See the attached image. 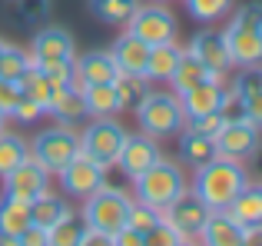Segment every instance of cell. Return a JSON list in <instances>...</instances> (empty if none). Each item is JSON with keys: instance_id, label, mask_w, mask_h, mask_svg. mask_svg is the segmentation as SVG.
<instances>
[{"instance_id": "obj_1", "label": "cell", "mask_w": 262, "mask_h": 246, "mask_svg": "<svg viewBox=\"0 0 262 246\" xmlns=\"http://www.w3.org/2000/svg\"><path fill=\"white\" fill-rule=\"evenodd\" d=\"M249 183L243 160H226V156H212L203 167H196L192 176V196L203 200L209 210H226L229 200Z\"/></svg>"}, {"instance_id": "obj_3", "label": "cell", "mask_w": 262, "mask_h": 246, "mask_svg": "<svg viewBox=\"0 0 262 246\" xmlns=\"http://www.w3.org/2000/svg\"><path fill=\"white\" fill-rule=\"evenodd\" d=\"M133 113H136V120H140L143 133H149L153 140L173 136L186 127L183 104H179L176 93H166V90H149Z\"/></svg>"}, {"instance_id": "obj_45", "label": "cell", "mask_w": 262, "mask_h": 246, "mask_svg": "<svg viewBox=\"0 0 262 246\" xmlns=\"http://www.w3.org/2000/svg\"><path fill=\"white\" fill-rule=\"evenodd\" d=\"M20 246H47V230L27 227L24 233H20Z\"/></svg>"}, {"instance_id": "obj_2", "label": "cell", "mask_w": 262, "mask_h": 246, "mask_svg": "<svg viewBox=\"0 0 262 246\" xmlns=\"http://www.w3.org/2000/svg\"><path fill=\"white\" fill-rule=\"evenodd\" d=\"M229 57L236 67L262 64V4H246L232 13L229 27L223 30Z\"/></svg>"}, {"instance_id": "obj_37", "label": "cell", "mask_w": 262, "mask_h": 246, "mask_svg": "<svg viewBox=\"0 0 262 246\" xmlns=\"http://www.w3.org/2000/svg\"><path fill=\"white\" fill-rule=\"evenodd\" d=\"M160 210H153V207H146V203H140V200H133L129 203V213H126V227H133V230H140V233H146L153 223H160Z\"/></svg>"}, {"instance_id": "obj_44", "label": "cell", "mask_w": 262, "mask_h": 246, "mask_svg": "<svg viewBox=\"0 0 262 246\" xmlns=\"http://www.w3.org/2000/svg\"><path fill=\"white\" fill-rule=\"evenodd\" d=\"M113 246H143V233L133 227H120L113 233Z\"/></svg>"}, {"instance_id": "obj_25", "label": "cell", "mask_w": 262, "mask_h": 246, "mask_svg": "<svg viewBox=\"0 0 262 246\" xmlns=\"http://www.w3.org/2000/svg\"><path fill=\"white\" fill-rule=\"evenodd\" d=\"M17 87L27 93V97H33L40 107H43V113H50V104H53V97H57V90L60 87L57 84H50V80L43 77V73L33 67V60L27 64V70L20 73V80H17Z\"/></svg>"}, {"instance_id": "obj_5", "label": "cell", "mask_w": 262, "mask_h": 246, "mask_svg": "<svg viewBox=\"0 0 262 246\" xmlns=\"http://www.w3.org/2000/svg\"><path fill=\"white\" fill-rule=\"evenodd\" d=\"M129 203H133V196H126L123 190L103 183L100 190H93V193L83 200V227L113 236L120 227H126Z\"/></svg>"}, {"instance_id": "obj_49", "label": "cell", "mask_w": 262, "mask_h": 246, "mask_svg": "<svg viewBox=\"0 0 262 246\" xmlns=\"http://www.w3.org/2000/svg\"><path fill=\"white\" fill-rule=\"evenodd\" d=\"M4 120H7V117H4V113H0V130H4Z\"/></svg>"}, {"instance_id": "obj_18", "label": "cell", "mask_w": 262, "mask_h": 246, "mask_svg": "<svg viewBox=\"0 0 262 246\" xmlns=\"http://www.w3.org/2000/svg\"><path fill=\"white\" fill-rule=\"evenodd\" d=\"M196 240H203L209 246H243V223L232 220L229 210H209Z\"/></svg>"}, {"instance_id": "obj_38", "label": "cell", "mask_w": 262, "mask_h": 246, "mask_svg": "<svg viewBox=\"0 0 262 246\" xmlns=\"http://www.w3.org/2000/svg\"><path fill=\"white\" fill-rule=\"evenodd\" d=\"M232 90H236L239 97H249V93L262 90V70H259V64L256 67H243V73L232 80Z\"/></svg>"}, {"instance_id": "obj_12", "label": "cell", "mask_w": 262, "mask_h": 246, "mask_svg": "<svg viewBox=\"0 0 262 246\" xmlns=\"http://www.w3.org/2000/svg\"><path fill=\"white\" fill-rule=\"evenodd\" d=\"M206 216H209V207H206L203 200H196V196H176L169 207H163V220L169 223L173 230L186 236V240H196L199 230H203Z\"/></svg>"}, {"instance_id": "obj_23", "label": "cell", "mask_w": 262, "mask_h": 246, "mask_svg": "<svg viewBox=\"0 0 262 246\" xmlns=\"http://www.w3.org/2000/svg\"><path fill=\"white\" fill-rule=\"evenodd\" d=\"M50 113H53V117H57L60 123H77V120H83V117H86L83 90H80L77 84L60 87L57 97H53V104H50Z\"/></svg>"}, {"instance_id": "obj_36", "label": "cell", "mask_w": 262, "mask_h": 246, "mask_svg": "<svg viewBox=\"0 0 262 246\" xmlns=\"http://www.w3.org/2000/svg\"><path fill=\"white\" fill-rule=\"evenodd\" d=\"M73 60H77V57H73ZM73 60H33V67H37L50 84L70 87L73 84Z\"/></svg>"}, {"instance_id": "obj_29", "label": "cell", "mask_w": 262, "mask_h": 246, "mask_svg": "<svg viewBox=\"0 0 262 246\" xmlns=\"http://www.w3.org/2000/svg\"><path fill=\"white\" fill-rule=\"evenodd\" d=\"M206 77H209V70H206V67L199 64V60L192 57L189 50H183V53H179V64H176L173 77H169V84H173V90H176V93H183V90L196 87L199 80H206Z\"/></svg>"}, {"instance_id": "obj_19", "label": "cell", "mask_w": 262, "mask_h": 246, "mask_svg": "<svg viewBox=\"0 0 262 246\" xmlns=\"http://www.w3.org/2000/svg\"><path fill=\"white\" fill-rule=\"evenodd\" d=\"M110 53H113L116 70H120V73H143V70H146V57H149V44H143L140 37H133V33L126 30L113 44Z\"/></svg>"}, {"instance_id": "obj_26", "label": "cell", "mask_w": 262, "mask_h": 246, "mask_svg": "<svg viewBox=\"0 0 262 246\" xmlns=\"http://www.w3.org/2000/svg\"><path fill=\"white\" fill-rule=\"evenodd\" d=\"M27 227H30V203L4 196V200H0V233H7L20 246V233H24Z\"/></svg>"}, {"instance_id": "obj_30", "label": "cell", "mask_w": 262, "mask_h": 246, "mask_svg": "<svg viewBox=\"0 0 262 246\" xmlns=\"http://www.w3.org/2000/svg\"><path fill=\"white\" fill-rule=\"evenodd\" d=\"M27 156H30V143L17 133L0 130V176H7L13 167H20Z\"/></svg>"}, {"instance_id": "obj_9", "label": "cell", "mask_w": 262, "mask_h": 246, "mask_svg": "<svg viewBox=\"0 0 262 246\" xmlns=\"http://www.w3.org/2000/svg\"><path fill=\"white\" fill-rule=\"evenodd\" d=\"M212 143H216V156L249 160L259 147V127H252L249 120H223V127L216 130Z\"/></svg>"}, {"instance_id": "obj_46", "label": "cell", "mask_w": 262, "mask_h": 246, "mask_svg": "<svg viewBox=\"0 0 262 246\" xmlns=\"http://www.w3.org/2000/svg\"><path fill=\"white\" fill-rule=\"evenodd\" d=\"M243 243H246V246H262V223L243 227Z\"/></svg>"}, {"instance_id": "obj_8", "label": "cell", "mask_w": 262, "mask_h": 246, "mask_svg": "<svg viewBox=\"0 0 262 246\" xmlns=\"http://www.w3.org/2000/svg\"><path fill=\"white\" fill-rule=\"evenodd\" d=\"M126 30L133 37H140L143 44H166V40H176V20L173 13L166 10L163 4H140L126 20Z\"/></svg>"}, {"instance_id": "obj_14", "label": "cell", "mask_w": 262, "mask_h": 246, "mask_svg": "<svg viewBox=\"0 0 262 246\" xmlns=\"http://www.w3.org/2000/svg\"><path fill=\"white\" fill-rule=\"evenodd\" d=\"M223 80H226V77H216V73H209V77L199 80L196 87H189V90L176 93L179 104H183L186 120L203 117V113H216V110H219V100H223V90H226Z\"/></svg>"}, {"instance_id": "obj_43", "label": "cell", "mask_w": 262, "mask_h": 246, "mask_svg": "<svg viewBox=\"0 0 262 246\" xmlns=\"http://www.w3.org/2000/svg\"><path fill=\"white\" fill-rule=\"evenodd\" d=\"M186 127L199 130V133H206V136H216V130L223 127V117H219V113H203V117L186 120Z\"/></svg>"}, {"instance_id": "obj_24", "label": "cell", "mask_w": 262, "mask_h": 246, "mask_svg": "<svg viewBox=\"0 0 262 246\" xmlns=\"http://www.w3.org/2000/svg\"><path fill=\"white\" fill-rule=\"evenodd\" d=\"M80 90H83V100H86V117L100 120V117H116L120 113V100H116L113 84H90V87H80Z\"/></svg>"}, {"instance_id": "obj_20", "label": "cell", "mask_w": 262, "mask_h": 246, "mask_svg": "<svg viewBox=\"0 0 262 246\" xmlns=\"http://www.w3.org/2000/svg\"><path fill=\"white\" fill-rule=\"evenodd\" d=\"M179 53H183V47L176 44V40H166V44H153L149 47V57H146V70H143V77L153 84V80H166L173 77L176 64H179Z\"/></svg>"}, {"instance_id": "obj_22", "label": "cell", "mask_w": 262, "mask_h": 246, "mask_svg": "<svg viewBox=\"0 0 262 246\" xmlns=\"http://www.w3.org/2000/svg\"><path fill=\"white\" fill-rule=\"evenodd\" d=\"M179 153H183V160L189 163V167H203L206 160L216 156V143H212V136L199 133V130L183 127L179 130Z\"/></svg>"}, {"instance_id": "obj_4", "label": "cell", "mask_w": 262, "mask_h": 246, "mask_svg": "<svg viewBox=\"0 0 262 246\" xmlns=\"http://www.w3.org/2000/svg\"><path fill=\"white\" fill-rule=\"evenodd\" d=\"M133 187H136V200L146 203V207H153V210H160V213H163V207H169V203L176 200V196L186 193L183 170H179L176 163L163 160V156L149 170H143V173L136 176Z\"/></svg>"}, {"instance_id": "obj_34", "label": "cell", "mask_w": 262, "mask_h": 246, "mask_svg": "<svg viewBox=\"0 0 262 246\" xmlns=\"http://www.w3.org/2000/svg\"><path fill=\"white\" fill-rule=\"evenodd\" d=\"M186 10L203 24H212L232 10V0H186Z\"/></svg>"}, {"instance_id": "obj_6", "label": "cell", "mask_w": 262, "mask_h": 246, "mask_svg": "<svg viewBox=\"0 0 262 246\" xmlns=\"http://www.w3.org/2000/svg\"><path fill=\"white\" fill-rule=\"evenodd\" d=\"M123 140H126L123 123H116V117H100L80 133V153L90 156L93 163H100L103 170H113L116 160H120Z\"/></svg>"}, {"instance_id": "obj_39", "label": "cell", "mask_w": 262, "mask_h": 246, "mask_svg": "<svg viewBox=\"0 0 262 246\" xmlns=\"http://www.w3.org/2000/svg\"><path fill=\"white\" fill-rule=\"evenodd\" d=\"M10 117H17L20 123H33V120L43 117V107H40L33 97H27V93L20 90V97H17V104H13V113H10Z\"/></svg>"}, {"instance_id": "obj_16", "label": "cell", "mask_w": 262, "mask_h": 246, "mask_svg": "<svg viewBox=\"0 0 262 246\" xmlns=\"http://www.w3.org/2000/svg\"><path fill=\"white\" fill-rule=\"evenodd\" d=\"M116 60L110 50H90L80 60H73V84L90 87V84H113L116 80Z\"/></svg>"}, {"instance_id": "obj_15", "label": "cell", "mask_w": 262, "mask_h": 246, "mask_svg": "<svg viewBox=\"0 0 262 246\" xmlns=\"http://www.w3.org/2000/svg\"><path fill=\"white\" fill-rule=\"evenodd\" d=\"M189 53L209 73H216V77H226V73L232 70V57H229V47H226V37H223V33H216V30L196 33L192 44H189Z\"/></svg>"}, {"instance_id": "obj_42", "label": "cell", "mask_w": 262, "mask_h": 246, "mask_svg": "<svg viewBox=\"0 0 262 246\" xmlns=\"http://www.w3.org/2000/svg\"><path fill=\"white\" fill-rule=\"evenodd\" d=\"M17 97H20V87L13 84V80H4V77H0V113H4V117H10V113H13Z\"/></svg>"}, {"instance_id": "obj_11", "label": "cell", "mask_w": 262, "mask_h": 246, "mask_svg": "<svg viewBox=\"0 0 262 246\" xmlns=\"http://www.w3.org/2000/svg\"><path fill=\"white\" fill-rule=\"evenodd\" d=\"M57 176H60V183H63V190L70 196H77V200H86L93 190H100L103 183H106V170H103L100 163H93L90 156H83V153L73 156Z\"/></svg>"}, {"instance_id": "obj_13", "label": "cell", "mask_w": 262, "mask_h": 246, "mask_svg": "<svg viewBox=\"0 0 262 246\" xmlns=\"http://www.w3.org/2000/svg\"><path fill=\"white\" fill-rule=\"evenodd\" d=\"M160 147H156V140L149 133H126V140H123V150H120V160H116V167L123 170V173L129 176V180H136V176L143 173V170H149L156 160H160Z\"/></svg>"}, {"instance_id": "obj_27", "label": "cell", "mask_w": 262, "mask_h": 246, "mask_svg": "<svg viewBox=\"0 0 262 246\" xmlns=\"http://www.w3.org/2000/svg\"><path fill=\"white\" fill-rule=\"evenodd\" d=\"M67 213H70V207H67V203L60 200V196H53L50 190H47V193H40L37 200L30 203V227L50 230L53 223H60Z\"/></svg>"}, {"instance_id": "obj_32", "label": "cell", "mask_w": 262, "mask_h": 246, "mask_svg": "<svg viewBox=\"0 0 262 246\" xmlns=\"http://www.w3.org/2000/svg\"><path fill=\"white\" fill-rule=\"evenodd\" d=\"M80 233H83V223L73 213H67L60 223H53L47 230V243L50 246H80Z\"/></svg>"}, {"instance_id": "obj_7", "label": "cell", "mask_w": 262, "mask_h": 246, "mask_svg": "<svg viewBox=\"0 0 262 246\" xmlns=\"http://www.w3.org/2000/svg\"><path fill=\"white\" fill-rule=\"evenodd\" d=\"M77 153H80V133H73L70 127H50L37 133L30 143V160H37L50 176H57Z\"/></svg>"}, {"instance_id": "obj_41", "label": "cell", "mask_w": 262, "mask_h": 246, "mask_svg": "<svg viewBox=\"0 0 262 246\" xmlns=\"http://www.w3.org/2000/svg\"><path fill=\"white\" fill-rule=\"evenodd\" d=\"M243 120H249L252 127L262 130V90L249 93V97H243Z\"/></svg>"}, {"instance_id": "obj_33", "label": "cell", "mask_w": 262, "mask_h": 246, "mask_svg": "<svg viewBox=\"0 0 262 246\" xmlns=\"http://www.w3.org/2000/svg\"><path fill=\"white\" fill-rule=\"evenodd\" d=\"M27 64H30V53H24L20 47L7 44V47H4V53H0V77H4V80H13V84H17L20 73L27 70Z\"/></svg>"}, {"instance_id": "obj_48", "label": "cell", "mask_w": 262, "mask_h": 246, "mask_svg": "<svg viewBox=\"0 0 262 246\" xmlns=\"http://www.w3.org/2000/svg\"><path fill=\"white\" fill-rule=\"evenodd\" d=\"M4 47H7V40H0V53H4Z\"/></svg>"}, {"instance_id": "obj_35", "label": "cell", "mask_w": 262, "mask_h": 246, "mask_svg": "<svg viewBox=\"0 0 262 246\" xmlns=\"http://www.w3.org/2000/svg\"><path fill=\"white\" fill-rule=\"evenodd\" d=\"M183 243H189L179 230H173L166 220L160 216V223H153V227L143 233V246H183Z\"/></svg>"}, {"instance_id": "obj_21", "label": "cell", "mask_w": 262, "mask_h": 246, "mask_svg": "<svg viewBox=\"0 0 262 246\" xmlns=\"http://www.w3.org/2000/svg\"><path fill=\"white\" fill-rule=\"evenodd\" d=\"M229 216L243 227H252V223H262V187H249L246 183L236 196L229 200Z\"/></svg>"}, {"instance_id": "obj_17", "label": "cell", "mask_w": 262, "mask_h": 246, "mask_svg": "<svg viewBox=\"0 0 262 246\" xmlns=\"http://www.w3.org/2000/svg\"><path fill=\"white\" fill-rule=\"evenodd\" d=\"M73 57H77V47L63 27H43L33 37L30 60H73Z\"/></svg>"}, {"instance_id": "obj_40", "label": "cell", "mask_w": 262, "mask_h": 246, "mask_svg": "<svg viewBox=\"0 0 262 246\" xmlns=\"http://www.w3.org/2000/svg\"><path fill=\"white\" fill-rule=\"evenodd\" d=\"M10 4L20 10L24 20H40L50 13V0H10Z\"/></svg>"}, {"instance_id": "obj_28", "label": "cell", "mask_w": 262, "mask_h": 246, "mask_svg": "<svg viewBox=\"0 0 262 246\" xmlns=\"http://www.w3.org/2000/svg\"><path fill=\"white\" fill-rule=\"evenodd\" d=\"M113 90H116V100H120V110H136L140 100L149 93V80L143 73H116Z\"/></svg>"}, {"instance_id": "obj_31", "label": "cell", "mask_w": 262, "mask_h": 246, "mask_svg": "<svg viewBox=\"0 0 262 246\" xmlns=\"http://www.w3.org/2000/svg\"><path fill=\"white\" fill-rule=\"evenodd\" d=\"M90 7L103 24H126L129 13L140 7V0H90Z\"/></svg>"}, {"instance_id": "obj_10", "label": "cell", "mask_w": 262, "mask_h": 246, "mask_svg": "<svg viewBox=\"0 0 262 246\" xmlns=\"http://www.w3.org/2000/svg\"><path fill=\"white\" fill-rule=\"evenodd\" d=\"M47 183H50V173H47L37 160L27 156L20 167H13L10 173L4 176V196L20 200V203H33L40 193H47Z\"/></svg>"}, {"instance_id": "obj_47", "label": "cell", "mask_w": 262, "mask_h": 246, "mask_svg": "<svg viewBox=\"0 0 262 246\" xmlns=\"http://www.w3.org/2000/svg\"><path fill=\"white\" fill-rule=\"evenodd\" d=\"M252 156H256V173H259V176H262V150H259V147H256V153H252Z\"/></svg>"}]
</instances>
